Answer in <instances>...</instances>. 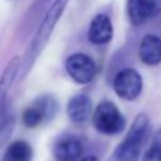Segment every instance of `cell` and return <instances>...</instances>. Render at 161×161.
Returning a JSON list of instances; mask_svg holds the SVG:
<instances>
[{
    "label": "cell",
    "mask_w": 161,
    "mask_h": 161,
    "mask_svg": "<svg viewBox=\"0 0 161 161\" xmlns=\"http://www.w3.org/2000/svg\"><path fill=\"white\" fill-rule=\"evenodd\" d=\"M58 111V102L53 96H39L21 113V122L28 128H35L54 118Z\"/></svg>",
    "instance_id": "4"
},
{
    "label": "cell",
    "mask_w": 161,
    "mask_h": 161,
    "mask_svg": "<svg viewBox=\"0 0 161 161\" xmlns=\"http://www.w3.org/2000/svg\"><path fill=\"white\" fill-rule=\"evenodd\" d=\"M68 75L78 84H87L93 80L97 73L96 62L84 53H74L65 60Z\"/></svg>",
    "instance_id": "6"
},
{
    "label": "cell",
    "mask_w": 161,
    "mask_h": 161,
    "mask_svg": "<svg viewBox=\"0 0 161 161\" xmlns=\"http://www.w3.org/2000/svg\"><path fill=\"white\" fill-rule=\"evenodd\" d=\"M80 161H98V158L96 156H87V157L82 158Z\"/></svg>",
    "instance_id": "18"
},
{
    "label": "cell",
    "mask_w": 161,
    "mask_h": 161,
    "mask_svg": "<svg viewBox=\"0 0 161 161\" xmlns=\"http://www.w3.org/2000/svg\"><path fill=\"white\" fill-rule=\"evenodd\" d=\"M48 1H49V0H36L35 4H34L33 10H42V9L44 8V5H45Z\"/></svg>",
    "instance_id": "17"
},
{
    "label": "cell",
    "mask_w": 161,
    "mask_h": 161,
    "mask_svg": "<svg viewBox=\"0 0 161 161\" xmlns=\"http://www.w3.org/2000/svg\"><path fill=\"white\" fill-rule=\"evenodd\" d=\"M138 57L146 65H158L161 63V38L156 34H146L140 42Z\"/></svg>",
    "instance_id": "10"
},
{
    "label": "cell",
    "mask_w": 161,
    "mask_h": 161,
    "mask_svg": "<svg viewBox=\"0 0 161 161\" xmlns=\"http://www.w3.org/2000/svg\"><path fill=\"white\" fill-rule=\"evenodd\" d=\"M16 123V117L13 109L5 103L0 108V150L9 141L10 136L14 132Z\"/></svg>",
    "instance_id": "14"
},
{
    "label": "cell",
    "mask_w": 161,
    "mask_h": 161,
    "mask_svg": "<svg viewBox=\"0 0 161 161\" xmlns=\"http://www.w3.org/2000/svg\"><path fill=\"white\" fill-rule=\"evenodd\" d=\"M92 121L98 132L108 136L118 135L126 127L123 113L111 101H103L96 107L92 114Z\"/></svg>",
    "instance_id": "3"
},
{
    "label": "cell",
    "mask_w": 161,
    "mask_h": 161,
    "mask_svg": "<svg viewBox=\"0 0 161 161\" xmlns=\"http://www.w3.org/2000/svg\"><path fill=\"white\" fill-rule=\"evenodd\" d=\"M150 132V119L146 113H138L130 126L125 138L113 151V161H138Z\"/></svg>",
    "instance_id": "2"
},
{
    "label": "cell",
    "mask_w": 161,
    "mask_h": 161,
    "mask_svg": "<svg viewBox=\"0 0 161 161\" xmlns=\"http://www.w3.org/2000/svg\"><path fill=\"white\" fill-rule=\"evenodd\" d=\"M20 64H21L20 58L19 57H13L9 60V63L6 64L4 72H3V74L0 77V108L5 104L8 91L11 88L14 80L19 75Z\"/></svg>",
    "instance_id": "12"
},
{
    "label": "cell",
    "mask_w": 161,
    "mask_h": 161,
    "mask_svg": "<svg viewBox=\"0 0 161 161\" xmlns=\"http://www.w3.org/2000/svg\"><path fill=\"white\" fill-rule=\"evenodd\" d=\"M33 148L29 142L16 140L11 142L3 153L1 161H31Z\"/></svg>",
    "instance_id": "13"
},
{
    "label": "cell",
    "mask_w": 161,
    "mask_h": 161,
    "mask_svg": "<svg viewBox=\"0 0 161 161\" xmlns=\"http://www.w3.org/2000/svg\"><path fill=\"white\" fill-rule=\"evenodd\" d=\"M151 145H153V146H160L161 147V128H158L156 132H155V135L152 136V143Z\"/></svg>",
    "instance_id": "16"
},
{
    "label": "cell",
    "mask_w": 161,
    "mask_h": 161,
    "mask_svg": "<svg viewBox=\"0 0 161 161\" xmlns=\"http://www.w3.org/2000/svg\"><path fill=\"white\" fill-rule=\"evenodd\" d=\"M68 1L69 0H54L53 4L47 10L38 30L35 31V34L31 39L29 48L25 52L24 59L21 60L20 69H19V77L21 75V78H23L26 75V73L29 72V69L31 68V65L34 64V62L36 60L39 54L43 52L44 47L47 45L57 23H58V20L60 19L64 9L67 8Z\"/></svg>",
    "instance_id": "1"
},
{
    "label": "cell",
    "mask_w": 161,
    "mask_h": 161,
    "mask_svg": "<svg viewBox=\"0 0 161 161\" xmlns=\"http://www.w3.org/2000/svg\"><path fill=\"white\" fill-rule=\"evenodd\" d=\"M142 161H161V147L151 145L143 153Z\"/></svg>",
    "instance_id": "15"
},
{
    "label": "cell",
    "mask_w": 161,
    "mask_h": 161,
    "mask_svg": "<svg viewBox=\"0 0 161 161\" xmlns=\"http://www.w3.org/2000/svg\"><path fill=\"white\" fill-rule=\"evenodd\" d=\"M113 36V25L108 15L97 14L88 28V39L96 45H103L111 42Z\"/></svg>",
    "instance_id": "9"
},
{
    "label": "cell",
    "mask_w": 161,
    "mask_h": 161,
    "mask_svg": "<svg viewBox=\"0 0 161 161\" xmlns=\"http://www.w3.org/2000/svg\"><path fill=\"white\" fill-rule=\"evenodd\" d=\"M143 80L141 74L133 68L121 69L113 79L116 94L125 101H135L142 92Z\"/></svg>",
    "instance_id": "5"
},
{
    "label": "cell",
    "mask_w": 161,
    "mask_h": 161,
    "mask_svg": "<svg viewBox=\"0 0 161 161\" xmlns=\"http://www.w3.org/2000/svg\"><path fill=\"white\" fill-rule=\"evenodd\" d=\"M82 155L83 145L78 137L72 135L60 137L53 147V156L55 161H77Z\"/></svg>",
    "instance_id": "8"
},
{
    "label": "cell",
    "mask_w": 161,
    "mask_h": 161,
    "mask_svg": "<svg viewBox=\"0 0 161 161\" xmlns=\"http://www.w3.org/2000/svg\"><path fill=\"white\" fill-rule=\"evenodd\" d=\"M68 117L75 123L86 122L92 114V101L86 94L73 96L67 104Z\"/></svg>",
    "instance_id": "11"
},
{
    "label": "cell",
    "mask_w": 161,
    "mask_h": 161,
    "mask_svg": "<svg viewBox=\"0 0 161 161\" xmlns=\"http://www.w3.org/2000/svg\"><path fill=\"white\" fill-rule=\"evenodd\" d=\"M126 13L133 26H141L161 14V0H127Z\"/></svg>",
    "instance_id": "7"
}]
</instances>
